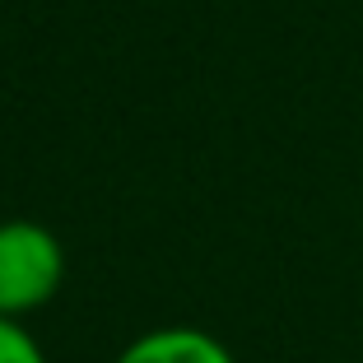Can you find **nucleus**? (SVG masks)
<instances>
[{
  "instance_id": "obj_1",
  "label": "nucleus",
  "mask_w": 363,
  "mask_h": 363,
  "mask_svg": "<svg viewBox=\"0 0 363 363\" xmlns=\"http://www.w3.org/2000/svg\"><path fill=\"white\" fill-rule=\"evenodd\" d=\"M65 252L38 219H0V317H28L56 298Z\"/></svg>"
},
{
  "instance_id": "obj_2",
  "label": "nucleus",
  "mask_w": 363,
  "mask_h": 363,
  "mask_svg": "<svg viewBox=\"0 0 363 363\" xmlns=\"http://www.w3.org/2000/svg\"><path fill=\"white\" fill-rule=\"evenodd\" d=\"M117 363H238L224 340L196 326H159L145 331L117 354Z\"/></svg>"
},
{
  "instance_id": "obj_3",
  "label": "nucleus",
  "mask_w": 363,
  "mask_h": 363,
  "mask_svg": "<svg viewBox=\"0 0 363 363\" xmlns=\"http://www.w3.org/2000/svg\"><path fill=\"white\" fill-rule=\"evenodd\" d=\"M0 363H47L43 345L23 331L19 317H0Z\"/></svg>"
}]
</instances>
